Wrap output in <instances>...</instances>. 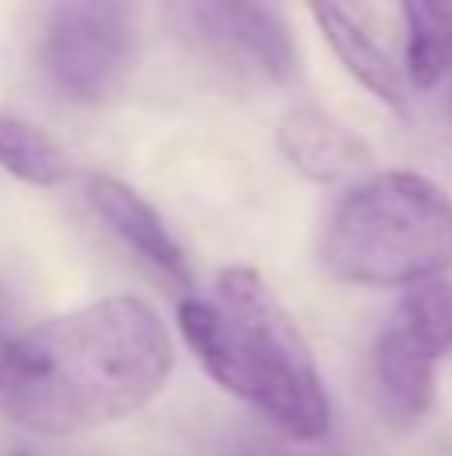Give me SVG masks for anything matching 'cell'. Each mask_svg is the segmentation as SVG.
Segmentation results:
<instances>
[{
  "label": "cell",
  "instance_id": "12",
  "mask_svg": "<svg viewBox=\"0 0 452 456\" xmlns=\"http://www.w3.org/2000/svg\"><path fill=\"white\" fill-rule=\"evenodd\" d=\"M389 324L400 329L413 345H421L440 364L445 356H452V281L437 276V281L405 289Z\"/></svg>",
  "mask_w": 452,
  "mask_h": 456
},
{
  "label": "cell",
  "instance_id": "7",
  "mask_svg": "<svg viewBox=\"0 0 452 456\" xmlns=\"http://www.w3.org/2000/svg\"><path fill=\"white\" fill-rule=\"evenodd\" d=\"M277 144L288 165L317 184H341L373 165L365 136L317 104H293L277 125Z\"/></svg>",
  "mask_w": 452,
  "mask_h": 456
},
{
  "label": "cell",
  "instance_id": "8",
  "mask_svg": "<svg viewBox=\"0 0 452 456\" xmlns=\"http://www.w3.org/2000/svg\"><path fill=\"white\" fill-rule=\"evenodd\" d=\"M373 393L389 425H421L437 401V361L400 329L384 324L373 345Z\"/></svg>",
  "mask_w": 452,
  "mask_h": 456
},
{
  "label": "cell",
  "instance_id": "13",
  "mask_svg": "<svg viewBox=\"0 0 452 456\" xmlns=\"http://www.w3.org/2000/svg\"><path fill=\"white\" fill-rule=\"evenodd\" d=\"M12 456H28V452H12Z\"/></svg>",
  "mask_w": 452,
  "mask_h": 456
},
{
  "label": "cell",
  "instance_id": "5",
  "mask_svg": "<svg viewBox=\"0 0 452 456\" xmlns=\"http://www.w3.org/2000/svg\"><path fill=\"white\" fill-rule=\"evenodd\" d=\"M85 197H88V205H93V213L109 224V232L117 236L125 248H133L157 276H165L181 297L197 289V284H192L189 256H184V248L176 244V236L168 232L165 216H160L133 184L117 181V176H109V173H93L85 181Z\"/></svg>",
  "mask_w": 452,
  "mask_h": 456
},
{
  "label": "cell",
  "instance_id": "9",
  "mask_svg": "<svg viewBox=\"0 0 452 456\" xmlns=\"http://www.w3.org/2000/svg\"><path fill=\"white\" fill-rule=\"evenodd\" d=\"M309 16L317 20V28L325 32L328 45H333V53H336V61L344 64V72H349L357 85H365L381 104L405 112V104H408L405 72H400V64H392V56L381 48V40H376L344 4H309Z\"/></svg>",
  "mask_w": 452,
  "mask_h": 456
},
{
  "label": "cell",
  "instance_id": "11",
  "mask_svg": "<svg viewBox=\"0 0 452 456\" xmlns=\"http://www.w3.org/2000/svg\"><path fill=\"white\" fill-rule=\"evenodd\" d=\"M0 168L32 189H56L72 176V160L40 125L0 112Z\"/></svg>",
  "mask_w": 452,
  "mask_h": 456
},
{
  "label": "cell",
  "instance_id": "3",
  "mask_svg": "<svg viewBox=\"0 0 452 456\" xmlns=\"http://www.w3.org/2000/svg\"><path fill=\"white\" fill-rule=\"evenodd\" d=\"M320 265L357 289H413L448 276L452 197L408 168L365 176L328 213Z\"/></svg>",
  "mask_w": 452,
  "mask_h": 456
},
{
  "label": "cell",
  "instance_id": "1",
  "mask_svg": "<svg viewBox=\"0 0 452 456\" xmlns=\"http://www.w3.org/2000/svg\"><path fill=\"white\" fill-rule=\"evenodd\" d=\"M173 364V337L149 300L104 297L0 348V417L36 436L96 433L149 409Z\"/></svg>",
  "mask_w": 452,
  "mask_h": 456
},
{
  "label": "cell",
  "instance_id": "4",
  "mask_svg": "<svg viewBox=\"0 0 452 456\" xmlns=\"http://www.w3.org/2000/svg\"><path fill=\"white\" fill-rule=\"evenodd\" d=\"M133 16L104 0L52 8L40 37V69L72 104H109L133 77Z\"/></svg>",
  "mask_w": 452,
  "mask_h": 456
},
{
  "label": "cell",
  "instance_id": "6",
  "mask_svg": "<svg viewBox=\"0 0 452 456\" xmlns=\"http://www.w3.org/2000/svg\"><path fill=\"white\" fill-rule=\"evenodd\" d=\"M189 16L208 45H216L224 56H237L261 77L288 80L296 72V40L272 4L213 0V4H192Z\"/></svg>",
  "mask_w": 452,
  "mask_h": 456
},
{
  "label": "cell",
  "instance_id": "2",
  "mask_svg": "<svg viewBox=\"0 0 452 456\" xmlns=\"http://www.w3.org/2000/svg\"><path fill=\"white\" fill-rule=\"evenodd\" d=\"M176 329L229 396L301 444L333 433V404L301 324L256 268L232 265L176 305Z\"/></svg>",
  "mask_w": 452,
  "mask_h": 456
},
{
  "label": "cell",
  "instance_id": "10",
  "mask_svg": "<svg viewBox=\"0 0 452 456\" xmlns=\"http://www.w3.org/2000/svg\"><path fill=\"white\" fill-rule=\"evenodd\" d=\"M405 85L437 88L452 72V4H429V0H405Z\"/></svg>",
  "mask_w": 452,
  "mask_h": 456
}]
</instances>
